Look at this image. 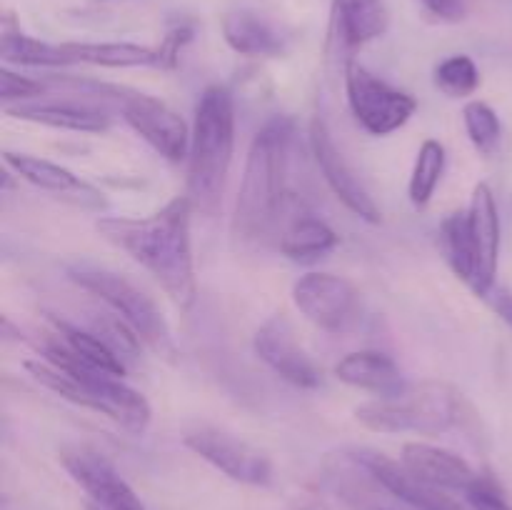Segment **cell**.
I'll list each match as a JSON object with an SVG mask.
<instances>
[{"mask_svg": "<svg viewBox=\"0 0 512 510\" xmlns=\"http://www.w3.org/2000/svg\"><path fill=\"white\" fill-rule=\"evenodd\" d=\"M193 210L188 195H178L145 218L105 215L95 223L98 233L108 243L128 253L140 268L148 270L150 278L180 310H188L198 298L193 238H190Z\"/></svg>", "mask_w": 512, "mask_h": 510, "instance_id": "6da1fadb", "label": "cell"}, {"mask_svg": "<svg viewBox=\"0 0 512 510\" xmlns=\"http://www.w3.org/2000/svg\"><path fill=\"white\" fill-rule=\"evenodd\" d=\"M293 140L295 123L288 115H273L255 133L233 213V235L240 243H260L278 223L288 195Z\"/></svg>", "mask_w": 512, "mask_h": 510, "instance_id": "7a4b0ae2", "label": "cell"}, {"mask_svg": "<svg viewBox=\"0 0 512 510\" xmlns=\"http://www.w3.org/2000/svg\"><path fill=\"white\" fill-rule=\"evenodd\" d=\"M25 370L58 398L105 415L130 435H143L153 420V408L140 390L78 360L58 340L45 345L43 358L28 360Z\"/></svg>", "mask_w": 512, "mask_h": 510, "instance_id": "3957f363", "label": "cell"}, {"mask_svg": "<svg viewBox=\"0 0 512 510\" xmlns=\"http://www.w3.org/2000/svg\"><path fill=\"white\" fill-rule=\"evenodd\" d=\"M235 153V105L223 85H210L195 105L188 153V198L195 210L215 215L223 203L225 183Z\"/></svg>", "mask_w": 512, "mask_h": 510, "instance_id": "277c9868", "label": "cell"}, {"mask_svg": "<svg viewBox=\"0 0 512 510\" xmlns=\"http://www.w3.org/2000/svg\"><path fill=\"white\" fill-rule=\"evenodd\" d=\"M463 415L458 388L443 380L408 385L403 393L375 398L355 408V420L373 433L440 435L455 428Z\"/></svg>", "mask_w": 512, "mask_h": 510, "instance_id": "5b68a950", "label": "cell"}, {"mask_svg": "<svg viewBox=\"0 0 512 510\" xmlns=\"http://www.w3.org/2000/svg\"><path fill=\"white\" fill-rule=\"evenodd\" d=\"M68 278L83 290L93 293L98 300H103L113 310L115 318L128 325L135 338L143 340L153 353L165 355V358L175 353L168 320L163 318L155 300L145 295L138 285L130 283L125 275L103 268V265L80 260V263L68 265Z\"/></svg>", "mask_w": 512, "mask_h": 510, "instance_id": "8992f818", "label": "cell"}, {"mask_svg": "<svg viewBox=\"0 0 512 510\" xmlns=\"http://www.w3.org/2000/svg\"><path fill=\"white\" fill-rule=\"evenodd\" d=\"M345 93L355 120L370 135L395 133L418 110L413 95L385 83L355 58L345 60Z\"/></svg>", "mask_w": 512, "mask_h": 510, "instance_id": "52a82bcc", "label": "cell"}, {"mask_svg": "<svg viewBox=\"0 0 512 510\" xmlns=\"http://www.w3.org/2000/svg\"><path fill=\"white\" fill-rule=\"evenodd\" d=\"M183 443L235 483L263 488L273 480V463L268 455L228 430L203 423L193 425L185 430Z\"/></svg>", "mask_w": 512, "mask_h": 510, "instance_id": "ba28073f", "label": "cell"}, {"mask_svg": "<svg viewBox=\"0 0 512 510\" xmlns=\"http://www.w3.org/2000/svg\"><path fill=\"white\" fill-rule=\"evenodd\" d=\"M113 90L123 120L155 153L163 155L165 160H173V163L188 158L193 130L188 128V123L168 103L153 98V95L138 93V90Z\"/></svg>", "mask_w": 512, "mask_h": 510, "instance_id": "9c48e42d", "label": "cell"}, {"mask_svg": "<svg viewBox=\"0 0 512 510\" xmlns=\"http://www.w3.org/2000/svg\"><path fill=\"white\" fill-rule=\"evenodd\" d=\"M293 303L315 328L343 333L358 315L360 293L343 275L305 273L295 280Z\"/></svg>", "mask_w": 512, "mask_h": 510, "instance_id": "30bf717a", "label": "cell"}, {"mask_svg": "<svg viewBox=\"0 0 512 510\" xmlns=\"http://www.w3.org/2000/svg\"><path fill=\"white\" fill-rule=\"evenodd\" d=\"M310 148H313L315 163H318L320 173H323L325 183L333 190L335 198L365 223H380L383 215H380L378 203L365 188L363 180L358 178L353 165L345 160L343 150L335 145L333 133H330L323 115H315L313 123H310Z\"/></svg>", "mask_w": 512, "mask_h": 510, "instance_id": "8fae6325", "label": "cell"}, {"mask_svg": "<svg viewBox=\"0 0 512 510\" xmlns=\"http://www.w3.org/2000/svg\"><path fill=\"white\" fill-rule=\"evenodd\" d=\"M60 463L100 510H145L143 500L130 488L128 480L98 450L83 445L65 448L60 453Z\"/></svg>", "mask_w": 512, "mask_h": 510, "instance_id": "7c38bea8", "label": "cell"}, {"mask_svg": "<svg viewBox=\"0 0 512 510\" xmlns=\"http://www.w3.org/2000/svg\"><path fill=\"white\" fill-rule=\"evenodd\" d=\"M255 355L273 370L275 375L295 388L313 390L318 388L323 375L315 360L305 353L303 345L295 338V328L283 313L270 315L258 328L253 338Z\"/></svg>", "mask_w": 512, "mask_h": 510, "instance_id": "4fadbf2b", "label": "cell"}, {"mask_svg": "<svg viewBox=\"0 0 512 510\" xmlns=\"http://www.w3.org/2000/svg\"><path fill=\"white\" fill-rule=\"evenodd\" d=\"M470 248H473V280L470 288L478 298H488L495 288L500 263V210L488 183H478L468 208Z\"/></svg>", "mask_w": 512, "mask_h": 510, "instance_id": "5bb4252c", "label": "cell"}, {"mask_svg": "<svg viewBox=\"0 0 512 510\" xmlns=\"http://www.w3.org/2000/svg\"><path fill=\"white\" fill-rule=\"evenodd\" d=\"M353 460L380 485L395 495L403 503L413 505L418 510H470L460 500L450 498L445 488H438L433 483H425L418 475L410 473L403 463L390 460L388 455L375 453V450H358L353 453Z\"/></svg>", "mask_w": 512, "mask_h": 510, "instance_id": "9a60e30c", "label": "cell"}, {"mask_svg": "<svg viewBox=\"0 0 512 510\" xmlns=\"http://www.w3.org/2000/svg\"><path fill=\"white\" fill-rule=\"evenodd\" d=\"M5 168L13 170L18 178L25 183L35 185V188L45 190V193L63 195V198H73L75 203L88 205V208H103L105 198L98 188L80 180L73 170L63 168V165L53 163V160L38 158L30 153H15V150H5L3 153Z\"/></svg>", "mask_w": 512, "mask_h": 510, "instance_id": "2e32d148", "label": "cell"}, {"mask_svg": "<svg viewBox=\"0 0 512 510\" xmlns=\"http://www.w3.org/2000/svg\"><path fill=\"white\" fill-rule=\"evenodd\" d=\"M390 28V13L383 0H333L330 8V35L345 60L355 50L383 38Z\"/></svg>", "mask_w": 512, "mask_h": 510, "instance_id": "e0dca14e", "label": "cell"}, {"mask_svg": "<svg viewBox=\"0 0 512 510\" xmlns=\"http://www.w3.org/2000/svg\"><path fill=\"white\" fill-rule=\"evenodd\" d=\"M10 118L28 120V123L45 125L70 133H105L110 128V118L105 110L75 100H28V103L5 105Z\"/></svg>", "mask_w": 512, "mask_h": 510, "instance_id": "ac0fdd59", "label": "cell"}, {"mask_svg": "<svg viewBox=\"0 0 512 510\" xmlns=\"http://www.w3.org/2000/svg\"><path fill=\"white\" fill-rule=\"evenodd\" d=\"M400 463H403L410 473L418 475L420 480L433 483L445 490H463L465 493V490L473 485V480L478 478L473 465L465 458H460L458 453L438 448V445L420 443V440L403 445Z\"/></svg>", "mask_w": 512, "mask_h": 510, "instance_id": "d6986e66", "label": "cell"}, {"mask_svg": "<svg viewBox=\"0 0 512 510\" xmlns=\"http://www.w3.org/2000/svg\"><path fill=\"white\" fill-rule=\"evenodd\" d=\"M223 38L235 53L248 58H275L288 45V35L273 20L248 8H235L223 15Z\"/></svg>", "mask_w": 512, "mask_h": 510, "instance_id": "ffe728a7", "label": "cell"}, {"mask_svg": "<svg viewBox=\"0 0 512 510\" xmlns=\"http://www.w3.org/2000/svg\"><path fill=\"white\" fill-rule=\"evenodd\" d=\"M335 375H338L340 383L373 393L378 398H390V395H398L408 388L398 363L380 350L348 353L335 365Z\"/></svg>", "mask_w": 512, "mask_h": 510, "instance_id": "44dd1931", "label": "cell"}, {"mask_svg": "<svg viewBox=\"0 0 512 510\" xmlns=\"http://www.w3.org/2000/svg\"><path fill=\"white\" fill-rule=\"evenodd\" d=\"M65 65H100V68H163L160 48L140 43H58Z\"/></svg>", "mask_w": 512, "mask_h": 510, "instance_id": "7402d4cb", "label": "cell"}, {"mask_svg": "<svg viewBox=\"0 0 512 510\" xmlns=\"http://www.w3.org/2000/svg\"><path fill=\"white\" fill-rule=\"evenodd\" d=\"M55 335H58V343L68 350L70 355H75L83 363L93 365V368L103 370V373L118 375L123 378L125 363L120 358L118 348H115L110 340L100 338V335L88 333V330L78 328V325L63 323V320H55Z\"/></svg>", "mask_w": 512, "mask_h": 510, "instance_id": "603a6c76", "label": "cell"}, {"mask_svg": "<svg viewBox=\"0 0 512 510\" xmlns=\"http://www.w3.org/2000/svg\"><path fill=\"white\" fill-rule=\"evenodd\" d=\"M338 245V235L325 220L300 215L280 235V253L290 260H315Z\"/></svg>", "mask_w": 512, "mask_h": 510, "instance_id": "cb8c5ba5", "label": "cell"}, {"mask_svg": "<svg viewBox=\"0 0 512 510\" xmlns=\"http://www.w3.org/2000/svg\"><path fill=\"white\" fill-rule=\"evenodd\" d=\"M445 173V148L440 140H425L415 158L413 173H410L408 195L415 208H425L438 190L440 178Z\"/></svg>", "mask_w": 512, "mask_h": 510, "instance_id": "d4e9b609", "label": "cell"}, {"mask_svg": "<svg viewBox=\"0 0 512 510\" xmlns=\"http://www.w3.org/2000/svg\"><path fill=\"white\" fill-rule=\"evenodd\" d=\"M440 245L448 265L460 280H473V248H470L468 213H450L440 225Z\"/></svg>", "mask_w": 512, "mask_h": 510, "instance_id": "484cf974", "label": "cell"}, {"mask_svg": "<svg viewBox=\"0 0 512 510\" xmlns=\"http://www.w3.org/2000/svg\"><path fill=\"white\" fill-rule=\"evenodd\" d=\"M463 123L465 133H468L470 143L475 145L478 153L493 155L498 150L500 140H503V123H500L498 113L488 103L470 100L463 108Z\"/></svg>", "mask_w": 512, "mask_h": 510, "instance_id": "4316f807", "label": "cell"}, {"mask_svg": "<svg viewBox=\"0 0 512 510\" xmlns=\"http://www.w3.org/2000/svg\"><path fill=\"white\" fill-rule=\"evenodd\" d=\"M435 88L448 98H468L480 88V70L470 55H450L435 68Z\"/></svg>", "mask_w": 512, "mask_h": 510, "instance_id": "83f0119b", "label": "cell"}, {"mask_svg": "<svg viewBox=\"0 0 512 510\" xmlns=\"http://www.w3.org/2000/svg\"><path fill=\"white\" fill-rule=\"evenodd\" d=\"M40 93H43V83L40 80L25 78V75L15 73L10 68L0 70V100L5 105L28 103V100H35V95Z\"/></svg>", "mask_w": 512, "mask_h": 510, "instance_id": "f1b7e54d", "label": "cell"}, {"mask_svg": "<svg viewBox=\"0 0 512 510\" xmlns=\"http://www.w3.org/2000/svg\"><path fill=\"white\" fill-rule=\"evenodd\" d=\"M465 498H468L470 510H512V505L505 498L503 490L498 488V483L485 475H478L473 480L468 490H465Z\"/></svg>", "mask_w": 512, "mask_h": 510, "instance_id": "f546056e", "label": "cell"}, {"mask_svg": "<svg viewBox=\"0 0 512 510\" xmlns=\"http://www.w3.org/2000/svg\"><path fill=\"white\" fill-rule=\"evenodd\" d=\"M440 23H460L468 15V0H418Z\"/></svg>", "mask_w": 512, "mask_h": 510, "instance_id": "4dcf8cb0", "label": "cell"}, {"mask_svg": "<svg viewBox=\"0 0 512 510\" xmlns=\"http://www.w3.org/2000/svg\"><path fill=\"white\" fill-rule=\"evenodd\" d=\"M490 305H493V310L495 313L500 315V318L505 320V323L510 325L512 328V290H508V288H503V285H495L493 290H490Z\"/></svg>", "mask_w": 512, "mask_h": 510, "instance_id": "1f68e13d", "label": "cell"}, {"mask_svg": "<svg viewBox=\"0 0 512 510\" xmlns=\"http://www.w3.org/2000/svg\"><path fill=\"white\" fill-rule=\"evenodd\" d=\"M370 510H388V508H380V505H375V508H370Z\"/></svg>", "mask_w": 512, "mask_h": 510, "instance_id": "d6a6232c", "label": "cell"}]
</instances>
